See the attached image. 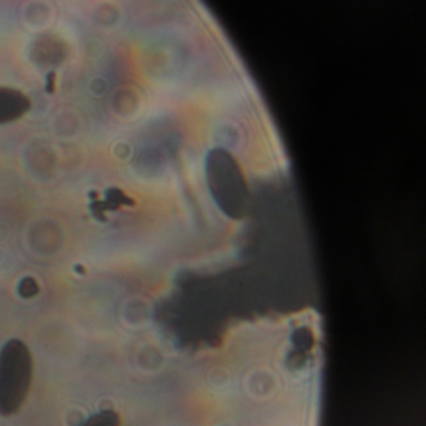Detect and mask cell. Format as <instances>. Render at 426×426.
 <instances>
[{"instance_id":"obj_1","label":"cell","mask_w":426,"mask_h":426,"mask_svg":"<svg viewBox=\"0 0 426 426\" xmlns=\"http://www.w3.org/2000/svg\"><path fill=\"white\" fill-rule=\"evenodd\" d=\"M33 381V357L19 339L6 341L0 350V415L12 416L22 409Z\"/></svg>"},{"instance_id":"obj_2","label":"cell","mask_w":426,"mask_h":426,"mask_svg":"<svg viewBox=\"0 0 426 426\" xmlns=\"http://www.w3.org/2000/svg\"><path fill=\"white\" fill-rule=\"evenodd\" d=\"M32 108V102L23 91L0 86V124L20 119Z\"/></svg>"},{"instance_id":"obj_3","label":"cell","mask_w":426,"mask_h":426,"mask_svg":"<svg viewBox=\"0 0 426 426\" xmlns=\"http://www.w3.org/2000/svg\"><path fill=\"white\" fill-rule=\"evenodd\" d=\"M80 426H121V420L117 411L102 410L100 413L91 415Z\"/></svg>"},{"instance_id":"obj_4","label":"cell","mask_w":426,"mask_h":426,"mask_svg":"<svg viewBox=\"0 0 426 426\" xmlns=\"http://www.w3.org/2000/svg\"><path fill=\"white\" fill-rule=\"evenodd\" d=\"M39 293V285L33 278H25L19 284V294L23 298H33Z\"/></svg>"}]
</instances>
